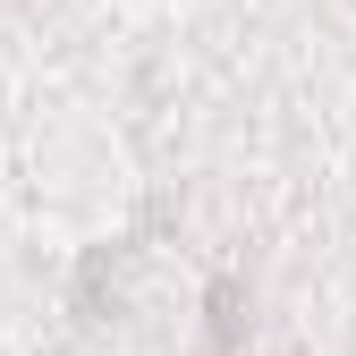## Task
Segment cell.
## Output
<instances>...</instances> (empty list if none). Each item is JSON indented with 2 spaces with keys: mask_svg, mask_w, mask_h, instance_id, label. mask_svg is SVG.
Returning a JSON list of instances; mask_svg holds the SVG:
<instances>
[{
  "mask_svg": "<svg viewBox=\"0 0 356 356\" xmlns=\"http://www.w3.org/2000/svg\"><path fill=\"white\" fill-rule=\"evenodd\" d=\"M238 331H246V289H238V280H220V289H212V356H229Z\"/></svg>",
  "mask_w": 356,
  "mask_h": 356,
  "instance_id": "6da1fadb",
  "label": "cell"
}]
</instances>
